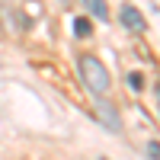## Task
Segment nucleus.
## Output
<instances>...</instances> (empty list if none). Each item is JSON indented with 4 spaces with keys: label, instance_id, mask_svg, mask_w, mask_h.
I'll return each mask as SVG.
<instances>
[{
    "label": "nucleus",
    "instance_id": "obj_7",
    "mask_svg": "<svg viewBox=\"0 0 160 160\" xmlns=\"http://www.w3.org/2000/svg\"><path fill=\"white\" fill-rule=\"evenodd\" d=\"M148 154H151L154 160H160V144H157V141H151V144H148Z\"/></svg>",
    "mask_w": 160,
    "mask_h": 160
},
{
    "label": "nucleus",
    "instance_id": "obj_5",
    "mask_svg": "<svg viewBox=\"0 0 160 160\" xmlns=\"http://www.w3.org/2000/svg\"><path fill=\"white\" fill-rule=\"evenodd\" d=\"M93 29H90V19H74V35H80V38H87Z\"/></svg>",
    "mask_w": 160,
    "mask_h": 160
},
{
    "label": "nucleus",
    "instance_id": "obj_6",
    "mask_svg": "<svg viewBox=\"0 0 160 160\" xmlns=\"http://www.w3.org/2000/svg\"><path fill=\"white\" fill-rule=\"evenodd\" d=\"M128 83H131V90H141L144 87V77L141 74H128Z\"/></svg>",
    "mask_w": 160,
    "mask_h": 160
},
{
    "label": "nucleus",
    "instance_id": "obj_4",
    "mask_svg": "<svg viewBox=\"0 0 160 160\" xmlns=\"http://www.w3.org/2000/svg\"><path fill=\"white\" fill-rule=\"evenodd\" d=\"M83 7H87L96 19H106V16H109V7H106V0H83Z\"/></svg>",
    "mask_w": 160,
    "mask_h": 160
},
{
    "label": "nucleus",
    "instance_id": "obj_2",
    "mask_svg": "<svg viewBox=\"0 0 160 160\" xmlns=\"http://www.w3.org/2000/svg\"><path fill=\"white\" fill-rule=\"evenodd\" d=\"M122 22H125V29H131V32H144V16H141V10L138 7H131V3H125L122 7Z\"/></svg>",
    "mask_w": 160,
    "mask_h": 160
},
{
    "label": "nucleus",
    "instance_id": "obj_3",
    "mask_svg": "<svg viewBox=\"0 0 160 160\" xmlns=\"http://www.w3.org/2000/svg\"><path fill=\"white\" fill-rule=\"evenodd\" d=\"M99 118H102V122L109 125L112 131H122V122H118V112H115V106H112V102H106V99L99 102Z\"/></svg>",
    "mask_w": 160,
    "mask_h": 160
},
{
    "label": "nucleus",
    "instance_id": "obj_8",
    "mask_svg": "<svg viewBox=\"0 0 160 160\" xmlns=\"http://www.w3.org/2000/svg\"><path fill=\"white\" fill-rule=\"evenodd\" d=\"M58 3H68V0H58Z\"/></svg>",
    "mask_w": 160,
    "mask_h": 160
},
{
    "label": "nucleus",
    "instance_id": "obj_1",
    "mask_svg": "<svg viewBox=\"0 0 160 160\" xmlns=\"http://www.w3.org/2000/svg\"><path fill=\"white\" fill-rule=\"evenodd\" d=\"M80 74H83V83L96 93V96H102V93L109 90V74H106V68H102L99 58L83 55V58H80Z\"/></svg>",
    "mask_w": 160,
    "mask_h": 160
}]
</instances>
